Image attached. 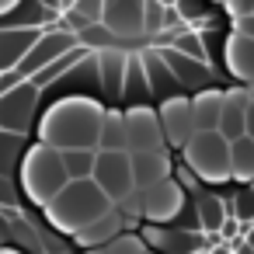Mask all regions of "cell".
I'll return each mask as SVG.
<instances>
[{
  "label": "cell",
  "instance_id": "obj_1",
  "mask_svg": "<svg viewBox=\"0 0 254 254\" xmlns=\"http://www.w3.org/2000/svg\"><path fill=\"white\" fill-rule=\"evenodd\" d=\"M105 105L84 94H66L53 101L39 119V143L66 153V150H101Z\"/></svg>",
  "mask_w": 254,
  "mask_h": 254
},
{
  "label": "cell",
  "instance_id": "obj_2",
  "mask_svg": "<svg viewBox=\"0 0 254 254\" xmlns=\"http://www.w3.org/2000/svg\"><path fill=\"white\" fill-rule=\"evenodd\" d=\"M112 209H115L112 198H108L94 181H70L42 212H46V219L53 223V230L77 237L80 230H87L91 223H98V219L108 216Z\"/></svg>",
  "mask_w": 254,
  "mask_h": 254
},
{
  "label": "cell",
  "instance_id": "obj_3",
  "mask_svg": "<svg viewBox=\"0 0 254 254\" xmlns=\"http://www.w3.org/2000/svg\"><path fill=\"white\" fill-rule=\"evenodd\" d=\"M18 185L21 191L35 202V205H49L66 185H70V174H66V164H63V153L46 146V143H32L25 160H21V171H18Z\"/></svg>",
  "mask_w": 254,
  "mask_h": 254
},
{
  "label": "cell",
  "instance_id": "obj_4",
  "mask_svg": "<svg viewBox=\"0 0 254 254\" xmlns=\"http://www.w3.org/2000/svg\"><path fill=\"white\" fill-rule=\"evenodd\" d=\"M181 164H188L198 181L223 185L233 178V143L219 132H195L181 150Z\"/></svg>",
  "mask_w": 254,
  "mask_h": 254
},
{
  "label": "cell",
  "instance_id": "obj_5",
  "mask_svg": "<svg viewBox=\"0 0 254 254\" xmlns=\"http://www.w3.org/2000/svg\"><path fill=\"white\" fill-rule=\"evenodd\" d=\"M80 46V39L70 32V28H42V39L32 46V53L25 56V63L18 66V73L25 77V80H32V77H39L46 66H53L56 60H63L66 53H73Z\"/></svg>",
  "mask_w": 254,
  "mask_h": 254
},
{
  "label": "cell",
  "instance_id": "obj_6",
  "mask_svg": "<svg viewBox=\"0 0 254 254\" xmlns=\"http://www.w3.org/2000/svg\"><path fill=\"white\" fill-rule=\"evenodd\" d=\"M94 185L112 198V205H122L132 191H136V178H132V157L129 153H98V167H94Z\"/></svg>",
  "mask_w": 254,
  "mask_h": 254
},
{
  "label": "cell",
  "instance_id": "obj_7",
  "mask_svg": "<svg viewBox=\"0 0 254 254\" xmlns=\"http://www.w3.org/2000/svg\"><path fill=\"white\" fill-rule=\"evenodd\" d=\"M39 98H42V91L32 80H25L11 94H0V129L28 136V129H32L35 115H39Z\"/></svg>",
  "mask_w": 254,
  "mask_h": 254
},
{
  "label": "cell",
  "instance_id": "obj_8",
  "mask_svg": "<svg viewBox=\"0 0 254 254\" xmlns=\"http://www.w3.org/2000/svg\"><path fill=\"white\" fill-rule=\"evenodd\" d=\"M126 122H129V153L167 150L160 112H153L150 105H136V108H126Z\"/></svg>",
  "mask_w": 254,
  "mask_h": 254
},
{
  "label": "cell",
  "instance_id": "obj_9",
  "mask_svg": "<svg viewBox=\"0 0 254 254\" xmlns=\"http://www.w3.org/2000/svg\"><path fill=\"white\" fill-rule=\"evenodd\" d=\"M185 212V188L178 185V178H167L160 185H153L150 191H143V219L160 226V223H174Z\"/></svg>",
  "mask_w": 254,
  "mask_h": 254
},
{
  "label": "cell",
  "instance_id": "obj_10",
  "mask_svg": "<svg viewBox=\"0 0 254 254\" xmlns=\"http://www.w3.org/2000/svg\"><path fill=\"white\" fill-rule=\"evenodd\" d=\"M101 25L115 39H136L146 35V0H105Z\"/></svg>",
  "mask_w": 254,
  "mask_h": 254
},
{
  "label": "cell",
  "instance_id": "obj_11",
  "mask_svg": "<svg viewBox=\"0 0 254 254\" xmlns=\"http://www.w3.org/2000/svg\"><path fill=\"white\" fill-rule=\"evenodd\" d=\"M160 126H164L167 143H171V146H178V150H185V146H188V139L198 132L191 98H171V101H160Z\"/></svg>",
  "mask_w": 254,
  "mask_h": 254
},
{
  "label": "cell",
  "instance_id": "obj_12",
  "mask_svg": "<svg viewBox=\"0 0 254 254\" xmlns=\"http://www.w3.org/2000/svg\"><path fill=\"white\" fill-rule=\"evenodd\" d=\"M146 240V247H157L160 254H198V251H209V240L198 233V230H160V226H143L139 233Z\"/></svg>",
  "mask_w": 254,
  "mask_h": 254
},
{
  "label": "cell",
  "instance_id": "obj_13",
  "mask_svg": "<svg viewBox=\"0 0 254 254\" xmlns=\"http://www.w3.org/2000/svg\"><path fill=\"white\" fill-rule=\"evenodd\" d=\"M39 39H42V28H18V25L0 28V73L18 70Z\"/></svg>",
  "mask_w": 254,
  "mask_h": 254
},
{
  "label": "cell",
  "instance_id": "obj_14",
  "mask_svg": "<svg viewBox=\"0 0 254 254\" xmlns=\"http://www.w3.org/2000/svg\"><path fill=\"white\" fill-rule=\"evenodd\" d=\"M132 157V178H136V191H150L153 185L167 181L174 174V160L167 150H150V153H129Z\"/></svg>",
  "mask_w": 254,
  "mask_h": 254
},
{
  "label": "cell",
  "instance_id": "obj_15",
  "mask_svg": "<svg viewBox=\"0 0 254 254\" xmlns=\"http://www.w3.org/2000/svg\"><path fill=\"white\" fill-rule=\"evenodd\" d=\"M247 112H251V94L244 87H233L226 91V101H223V115H219V136L237 143L247 136Z\"/></svg>",
  "mask_w": 254,
  "mask_h": 254
},
{
  "label": "cell",
  "instance_id": "obj_16",
  "mask_svg": "<svg viewBox=\"0 0 254 254\" xmlns=\"http://www.w3.org/2000/svg\"><path fill=\"white\" fill-rule=\"evenodd\" d=\"M143 66H146V80H150L153 98H160V101L181 98V94H178L181 84H178V77H174V70L167 66V60H164L160 49H143Z\"/></svg>",
  "mask_w": 254,
  "mask_h": 254
},
{
  "label": "cell",
  "instance_id": "obj_17",
  "mask_svg": "<svg viewBox=\"0 0 254 254\" xmlns=\"http://www.w3.org/2000/svg\"><path fill=\"white\" fill-rule=\"evenodd\" d=\"M101 63V87L108 101H122L126 98V73H129V53L122 49H105L98 53Z\"/></svg>",
  "mask_w": 254,
  "mask_h": 254
},
{
  "label": "cell",
  "instance_id": "obj_18",
  "mask_svg": "<svg viewBox=\"0 0 254 254\" xmlns=\"http://www.w3.org/2000/svg\"><path fill=\"white\" fill-rule=\"evenodd\" d=\"M160 53H164L167 66L174 70L181 91L185 87H209L212 84V66H205V63H198V60H191V56H185V53H178L171 46H160Z\"/></svg>",
  "mask_w": 254,
  "mask_h": 254
},
{
  "label": "cell",
  "instance_id": "obj_19",
  "mask_svg": "<svg viewBox=\"0 0 254 254\" xmlns=\"http://www.w3.org/2000/svg\"><path fill=\"white\" fill-rule=\"evenodd\" d=\"M126 226H129V219H126V216H122V209L115 205L108 216H101L98 223H91L87 230H80V233L73 237V244H77V247H87V251H94V247H105V244L119 240Z\"/></svg>",
  "mask_w": 254,
  "mask_h": 254
},
{
  "label": "cell",
  "instance_id": "obj_20",
  "mask_svg": "<svg viewBox=\"0 0 254 254\" xmlns=\"http://www.w3.org/2000/svg\"><path fill=\"white\" fill-rule=\"evenodd\" d=\"M60 91H101V63H98V53H87L63 80H60Z\"/></svg>",
  "mask_w": 254,
  "mask_h": 254
},
{
  "label": "cell",
  "instance_id": "obj_21",
  "mask_svg": "<svg viewBox=\"0 0 254 254\" xmlns=\"http://www.w3.org/2000/svg\"><path fill=\"white\" fill-rule=\"evenodd\" d=\"M226 66L237 80H254V39L233 32L226 42Z\"/></svg>",
  "mask_w": 254,
  "mask_h": 254
},
{
  "label": "cell",
  "instance_id": "obj_22",
  "mask_svg": "<svg viewBox=\"0 0 254 254\" xmlns=\"http://www.w3.org/2000/svg\"><path fill=\"white\" fill-rule=\"evenodd\" d=\"M223 101H226V91H198V94L191 98V105H195V122H198V132H216V129H219Z\"/></svg>",
  "mask_w": 254,
  "mask_h": 254
},
{
  "label": "cell",
  "instance_id": "obj_23",
  "mask_svg": "<svg viewBox=\"0 0 254 254\" xmlns=\"http://www.w3.org/2000/svg\"><path fill=\"white\" fill-rule=\"evenodd\" d=\"M101 150L105 153H129V122H126V112H119V108H108L105 112Z\"/></svg>",
  "mask_w": 254,
  "mask_h": 254
},
{
  "label": "cell",
  "instance_id": "obj_24",
  "mask_svg": "<svg viewBox=\"0 0 254 254\" xmlns=\"http://www.w3.org/2000/svg\"><path fill=\"white\" fill-rule=\"evenodd\" d=\"M150 94L153 91H150V80H146L143 53H129V73H126V98L122 101H129V108H136V105H146Z\"/></svg>",
  "mask_w": 254,
  "mask_h": 254
},
{
  "label": "cell",
  "instance_id": "obj_25",
  "mask_svg": "<svg viewBox=\"0 0 254 254\" xmlns=\"http://www.w3.org/2000/svg\"><path fill=\"white\" fill-rule=\"evenodd\" d=\"M28 136H18V132H4L0 129V178H11L21 171V160L28 153Z\"/></svg>",
  "mask_w": 254,
  "mask_h": 254
},
{
  "label": "cell",
  "instance_id": "obj_26",
  "mask_svg": "<svg viewBox=\"0 0 254 254\" xmlns=\"http://www.w3.org/2000/svg\"><path fill=\"white\" fill-rule=\"evenodd\" d=\"M98 153H101V150H66V153H63V164H66L70 181H94Z\"/></svg>",
  "mask_w": 254,
  "mask_h": 254
},
{
  "label": "cell",
  "instance_id": "obj_27",
  "mask_svg": "<svg viewBox=\"0 0 254 254\" xmlns=\"http://www.w3.org/2000/svg\"><path fill=\"white\" fill-rule=\"evenodd\" d=\"M226 219L230 216H226V205L219 195H198V223L205 233H219L226 226Z\"/></svg>",
  "mask_w": 254,
  "mask_h": 254
},
{
  "label": "cell",
  "instance_id": "obj_28",
  "mask_svg": "<svg viewBox=\"0 0 254 254\" xmlns=\"http://www.w3.org/2000/svg\"><path fill=\"white\" fill-rule=\"evenodd\" d=\"M233 178L237 181H254V139L244 136L233 143Z\"/></svg>",
  "mask_w": 254,
  "mask_h": 254
},
{
  "label": "cell",
  "instance_id": "obj_29",
  "mask_svg": "<svg viewBox=\"0 0 254 254\" xmlns=\"http://www.w3.org/2000/svg\"><path fill=\"white\" fill-rule=\"evenodd\" d=\"M171 49H178V53H185V56H191V60H198V63H212L209 60V49H205V39L198 35V32H174V39H171Z\"/></svg>",
  "mask_w": 254,
  "mask_h": 254
},
{
  "label": "cell",
  "instance_id": "obj_30",
  "mask_svg": "<svg viewBox=\"0 0 254 254\" xmlns=\"http://www.w3.org/2000/svg\"><path fill=\"white\" fill-rule=\"evenodd\" d=\"M146 251H150V247H146L143 237L122 233L119 240H112V244H105V247H94V251H87V254H146Z\"/></svg>",
  "mask_w": 254,
  "mask_h": 254
},
{
  "label": "cell",
  "instance_id": "obj_31",
  "mask_svg": "<svg viewBox=\"0 0 254 254\" xmlns=\"http://www.w3.org/2000/svg\"><path fill=\"white\" fill-rule=\"evenodd\" d=\"M77 39H80V46H87V49H94V53L115 49V46H112V39H115V35H112L105 25H91V28H87L84 35H77Z\"/></svg>",
  "mask_w": 254,
  "mask_h": 254
},
{
  "label": "cell",
  "instance_id": "obj_32",
  "mask_svg": "<svg viewBox=\"0 0 254 254\" xmlns=\"http://www.w3.org/2000/svg\"><path fill=\"white\" fill-rule=\"evenodd\" d=\"M167 11L171 7H164L160 0H146V35H160L164 28H171Z\"/></svg>",
  "mask_w": 254,
  "mask_h": 254
},
{
  "label": "cell",
  "instance_id": "obj_33",
  "mask_svg": "<svg viewBox=\"0 0 254 254\" xmlns=\"http://www.w3.org/2000/svg\"><path fill=\"white\" fill-rule=\"evenodd\" d=\"M73 11L84 14L91 25H101V18H105V0H77Z\"/></svg>",
  "mask_w": 254,
  "mask_h": 254
},
{
  "label": "cell",
  "instance_id": "obj_34",
  "mask_svg": "<svg viewBox=\"0 0 254 254\" xmlns=\"http://www.w3.org/2000/svg\"><path fill=\"white\" fill-rule=\"evenodd\" d=\"M233 202H237V219L240 223H254V191H240V195H233Z\"/></svg>",
  "mask_w": 254,
  "mask_h": 254
},
{
  "label": "cell",
  "instance_id": "obj_35",
  "mask_svg": "<svg viewBox=\"0 0 254 254\" xmlns=\"http://www.w3.org/2000/svg\"><path fill=\"white\" fill-rule=\"evenodd\" d=\"M0 205H4V209L18 205V185H14V178H0Z\"/></svg>",
  "mask_w": 254,
  "mask_h": 254
},
{
  "label": "cell",
  "instance_id": "obj_36",
  "mask_svg": "<svg viewBox=\"0 0 254 254\" xmlns=\"http://www.w3.org/2000/svg\"><path fill=\"white\" fill-rule=\"evenodd\" d=\"M226 11L240 21V18H251L254 14V0H226Z\"/></svg>",
  "mask_w": 254,
  "mask_h": 254
},
{
  "label": "cell",
  "instance_id": "obj_37",
  "mask_svg": "<svg viewBox=\"0 0 254 254\" xmlns=\"http://www.w3.org/2000/svg\"><path fill=\"white\" fill-rule=\"evenodd\" d=\"M178 14L181 18H202L205 4H202V0H178Z\"/></svg>",
  "mask_w": 254,
  "mask_h": 254
},
{
  "label": "cell",
  "instance_id": "obj_38",
  "mask_svg": "<svg viewBox=\"0 0 254 254\" xmlns=\"http://www.w3.org/2000/svg\"><path fill=\"white\" fill-rule=\"evenodd\" d=\"M25 84V77L18 73V70H7V73H0V94H11L14 87H21Z\"/></svg>",
  "mask_w": 254,
  "mask_h": 254
},
{
  "label": "cell",
  "instance_id": "obj_39",
  "mask_svg": "<svg viewBox=\"0 0 254 254\" xmlns=\"http://www.w3.org/2000/svg\"><path fill=\"white\" fill-rule=\"evenodd\" d=\"M174 174H178V185H181V188H185V191H188V188H195V185H198V178H195V171H191V167H188V164H178V167H174Z\"/></svg>",
  "mask_w": 254,
  "mask_h": 254
},
{
  "label": "cell",
  "instance_id": "obj_40",
  "mask_svg": "<svg viewBox=\"0 0 254 254\" xmlns=\"http://www.w3.org/2000/svg\"><path fill=\"white\" fill-rule=\"evenodd\" d=\"M233 32H237V35H247V39H254V14H251V18H240Z\"/></svg>",
  "mask_w": 254,
  "mask_h": 254
},
{
  "label": "cell",
  "instance_id": "obj_41",
  "mask_svg": "<svg viewBox=\"0 0 254 254\" xmlns=\"http://www.w3.org/2000/svg\"><path fill=\"white\" fill-rule=\"evenodd\" d=\"M21 4H25V0H0V18H11Z\"/></svg>",
  "mask_w": 254,
  "mask_h": 254
},
{
  "label": "cell",
  "instance_id": "obj_42",
  "mask_svg": "<svg viewBox=\"0 0 254 254\" xmlns=\"http://www.w3.org/2000/svg\"><path fill=\"white\" fill-rule=\"evenodd\" d=\"M247 136L254 139V101H251V112H247Z\"/></svg>",
  "mask_w": 254,
  "mask_h": 254
},
{
  "label": "cell",
  "instance_id": "obj_43",
  "mask_svg": "<svg viewBox=\"0 0 254 254\" xmlns=\"http://www.w3.org/2000/svg\"><path fill=\"white\" fill-rule=\"evenodd\" d=\"M7 244V223H4V216H0V247Z\"/></svg>",
  "mask_w": 254,
  "mask_h": 254
},
{
  "label": "cell",
  "instance_id": "obj_44",
  "mask_svg": "<svg viewBox=\"0 0 254 254\" xmlns=\"http://www.w3.org/2000/svg\"><path fill=\"white\" fill-rule=\"evenodd\" d=\"M0 254H21V251H14V247H0Z\"/></svg>",
  "mask_w": 254,
  "mask_h": 254
},
{
  "label": "cell",
  "instance_id": "obj_45",
  "mask_svg": "<svg viewBox=\"0 0 254 254\" xmlns=\"http://www.w3.org/2000/svg\"><path fill=\"white\" fill-rule=\"evenodd\" d=\"M160 4H164V7H178V0H160Z\"/></svg>",
  "mask_w": 254,
  "mask_h": 254
},
{
  "label": "cell",
  "instance_id": "obj_46",
  "mask_svg": "<svg viewBox=\"0 0 254 254\" xmlns=\"http://www.w3.org/2000/svg\"><path fill=\"white\" fill-rule=\"evenodd\" d=\"M247 240H251V244H254V226H251V233H247Z\"/></svg>",
  "mask_w": 254,
  "mask_h": 254
},
{
  "label": "cell",
  "instance_id": "obj_47",
  "mask_svg": "<svg viewBox=\"0 0 254 254\" xmlns=\"http://www.w3.org/2000/svg\"><path fill=\"white\" fill-rule=\"evenodd\" d=\"M73 4H77V0H66V11H70V7H73Z\"/></svg>",
  "mask_w": 254,
  "mask_h": 254
},
{
  "label": "cell",
  "instance_id": "obj_48",
  "mask_svg": "<svg viewBox=\"0 0 254 254\" xmlns=\"http://www.w3.org/2000/svg\"><path fill=\"white\" fill-rule=\"evenodd\" d=\"M198 254H216V251H198Z\"/></svg>",
  "mask_w": 254,
  "mask_h": 254
},
{
  "label": "cell",
  "instance_id": "obj_49",
  "mask_svg": "<svg viewBox=\"0 0 254 254\" xmlns=\"http://www.w3.org/2000/svg\"><path fill=\"white\" fill-rule=\"evenodd\" d=\"M251 101H254V87H251Z\"/></svg>",
  "mask_w": 254,
  "mask_h": 254
}]
</instances>
